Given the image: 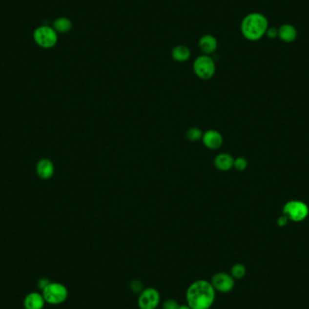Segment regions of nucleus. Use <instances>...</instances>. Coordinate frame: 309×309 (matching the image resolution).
I'll list each match as a JSON object with an SVG mask.
<instances>
[{"label": "nucleus", "instance_id": "obj_1", "mask_svg": "<svg viewBox=\"0 0 309 309\" xmlns=\"http://www.w3.org/2000/svg\"><path fill=\"white\" fill-rule=\"evenodd\" d=\"M216 298L211 281L198 279L191 283L185 293L186 305L192 309H210Z\"/></svg>", "mask_w": 309, "mask_h": 309}, {"label": "nucleus", "instance_id": "obj_2", "mask_svg": "<svg viewBox=\"0 0 309 309\" xmlns=\"http://www.w3.org/2000/svg\"><path fill=\"white\" fill-rule=\"evenodd\" d=\"M268 23L263 15L259 13L249 14L242 23V33L245 38L250 41L261 39L267 33Z\"/></svg>", "mask_w": 309, "mask_h": 309}, {"label": "nucleus", "instance_id": "obj_3", "mask_svg": "<svg viewBox=\"0 0 309 309\" xmlns=\"http://www.w3.org/2000/svg\"><path fill=\"white\" fill-rule=\"evenodd\" d=\"M44 300L50 305H61L66 301L69 291L66 286L60 282H50L42 290Z\"/></svg>", "mask_w": 309, "mask_h": 309}, {"label": "nucleus", "instance_id": "obj_4", "mask_svg": "<svg viewBox=\"0 0 309 309\" xmlns=\"http://www.w3.org/2000/svg\"><path fill=\"white\" fill-rule=\"evenodd\" d=\"M34 40L42 48H52L58 42L57 32L51 26L42 25L34 32Z\"/></svg>", "mask_w": 309, "mask_h": 309}, {"label": "nucleus", "instance_id": "obj_5", "mask_svg": "<svg viewBox=\"0 0 309 309\" xmlns=\"http://www.w3.org/2000/svg\"><path fill=\"white\" fill-rule=\"evenodd\" d=\"M215 63L210 56L201 55L194 62V72L195 75L202 80H210L215 73Z\"/></svg>", "mask_w": 309, "mask_h": 309}, {"label": "nucleus", "instance_id": "obj_6", "mask_svg": "<svg viewBox=\"0 0 309 309\" xmlns=\"http://www.w3.org/2000/svg\"><path fill=\"white\" fill-rule=\"evenodd\" d=\"M161 303L159 291L153 288H145L138 297V307L140 309H157Z\"/></svg>", "mask_w": 309, "mask_h": 309}, {"label": "nucleus", "instance_id": "obj_7", "mask_svg": "<svg viewBox=\"0 0 309 309\" xmlns=\"http://www.w3.org/2000/svg\"><path fill=\"white\" fill-rule=\"evenodd\" d=\"M283 214L293 222H301L309 215V207L301 201H290L283 208Z\"/></svg>", "mask_w": 309, "mask_h": 309}, {"label": "nucleus", "instance_id": "obj_8", "mask_svg": "<svg viewBox=\"0 0 309 309\" xmlns=\"http://www.w3.org/2000/svg\"><path fill=\"white\" fill-rule=\"evenodd\" d=\"M211 283L216 292L229 293L235 287V279L230 273L220 271L212 276Z\"/></svg>", "mask_w": 309, "mask_h": 309}, {"label": "nucleus", "instance_id": "obj_9", "mask_svg": "<svg viewBox=\"0 0 309 309\" xmlns=\"http://www.w3.org/2000/svg\"><path fill=\"white\" fill-rule=\"evenodd\" d=\"M202 141L207 148L212 149V150H216L223 145L224 138H223L222 134L217 130L210 129V130H207L206 132L204 133Z\"/></svg>", "mask_w": 309, "mask_h": 309}, {"label": "nucleus", "instance_id": "obj_10", "mask_svg": "<svg viewBox=\"0 0 309 309\" xmlns=\"http://www.w3.org/2000/svg\"><path fill=\"white\" fill-rule=\"evenodd\" d=\"M45 304L42 294L38 292H31L24 297V309H42Z\"/></svg>", "mask_w": 309, "mask_h": 309}, {"label": "nucleus", "instance_id": "obj_11", "mask_svg": "<svg viewBox=\"0 0 309 309\" xmlns=\"http://www.w3.org/2000/svg\"><path fill=\"white\" fill-rule=\"evenodd\" d=\"M199 48L204 55H211L215 52L218 46V42L216 38L211 35H205L201 37L198 42Z\"/></svg>", "mask_w": 309, "mask_h": 309}, {"label": "nucleus", "instance_id": "obj_12", "mask_svg": "<svg viewBox=\"0 0 309 309\" xmlns=\"http://www.w3.org/2000/svg\"><path fill=\"white\" fill-rule=\"evenodd\" d=\"M213 163H214V166L219 171L226 172V171H229L233 167L234 158H232L229 154L222 153V154H219L218 156L215 157Z\"/></svg>", "mask_w": 309, "mask_h": 309}, {"label": "nucleus", "instance_id": "obj_13", "mask_svg": "<svg viewBox=\"0 0 309 309\" xmlns=\"http://www.w3.org/2000/svg\"><path fill=\"white\" fill-rule=\"evenodd\" d=\"M55 166L48 159H42L37 165V173L42 179H48L54 175Z\"/></svg>", "mask_w": 309, "mask_h": 309}, {"label": "nucleus", "instance_id": "obj_14", "mask_svg": "<svg viewBox=\"0 0 309 309\" xmlns=\"http://www.w3.org/2000/svg\"><path fill=\"white\" fill-rule=\"evenodd\" d=\"M297 32L296 28L291 24H284L279 29V37L286 42H293L297 38Z\"/></svg>", "mask_w": 309, "mask_h": 309}, {"label": "nucleus", "instance_id": "obj_15", "mask_svg": "<svg viewBox=\"0 0 309 309\" xmlns=\"http://www.w3.org/2000/svg\"><path fill=\"white\" fill-rule=\"evenodd\" d=\"M191 52L185 45H177L172 51V57L173 59L178 62H184L187 61L190 58Z\"/></svg>", "mask_w": 309, "mask_h": 309}, {"label": "nucleus", "instance_id": "obj_16", "mask_svg": "<svg viewBox=\"0 0 309 309\" xmlns=\"http://www.w3.org/2000/svg\"><path fill=\"white\" fill-rule=\"evenodd\" d=\"M53 28L55 29L57 33H61V34H65L73 28V23L72 21L67 18H59V19H55L54 24H53Z\"/></svg>", "mask_w": 309, "mask_h": 309}, {"label": "nucleus", "instance_id": "obj_17", "mask_svg": "<svg viewBox=\"0 0 309 309\" xmlns=\"http://www.w3.org/2000/svg\"><path fill=\"white\" fill-rule=\"evenodd\" d=\"M247 268L242 263H236L230 268V274L234 279H242L246 276Z\"/></svg>", "mask_w": 309, "mask_h": 309}, {"label": "nucleus", "instance_id": "obj_18", "mask_svg": "<svg viewBox=\"0 0 309 309\" xmlns=\"http://www.w3.org/2000/svg\"><path fill=\"white\" fill-rule=\"evenodd\" d=\"M203 135H204V132L201 130L200 128L196 127H190L186 131V138L191 142H196L198 140H202Z\"/></svg>", "mask_w": 309, "mask_h": 309}, {"label": "nucleus", "instance_id": "obj_19", "mask_svg": "<svg viewBox=\"0 0 309 309\" xmlns=\"http://www.w3.org/2000/svg\"><path fill=\"white\" fill-rule=\"evenodd\" d=\"M248 166V161L246 158L240 157V158L234 159V165L233 167H235V169L238 171H244Z\"/></svg>", "mask_w": 309, "mask_h": 309}, {"label": "nucleus", "instance_id": "obj_20", "mask_svg": "<svg viewBox=\"0 0 309 309\" xmlns=\"http://www.w3.org/2000/svg\"><path fill=\"white\" fill-rule=\"evenodd\" d=\"M129 288H130V290L132 291L133 293L140 294V292L143 290L145 288H144L143 283H142L141 281L138 280V279H134V280H132V281L130 282V284H129Z\"/></svg>", "mask_w": 309, "mask_h": 309}, {"label": "nucleus", "instance_id": "obj_21", "mask_svg": "<svg viewBox=\"0 0 309 309\" xmlns=\"http://www.w3.org/2000/svg\"><path fill=\"white\" fill-rule=\"evenodd\" d=\"M179 307H180L179 303L173 298L165 299L162 303V309H178Z\"/></svg>", "mask_w": 309, "mask_h": 309}, {"label": "nucleus", "instance_id": "obj_22", "mask_svg": "<svg viewBox=\"0 0 309 309\" xmlns=\"http://www.w3.org/2000/svg\"><path fill=\"white\" fill-rule=\"evenodd\" d=\"M267 35L269 38H276L279 36V30H277L273 27L272 28H268Z\"/></svg>", "mask_w": 309, "mask_h": 309}, {"label": "nucleus", "instance_id": "obj_23", "mask_svg": "<svg viewBox=\"0 0 309 309\" xmlns=\"http://www.w3.org/2000/svg\"><path fill=\"white\" fill-rule=\"evenodd\" d=\"M288 218L283 214L281 217L278 219V225L279 227H284L288 224Z\"/></svg>", "mask_w": 309, "mask_h": 309}, {"label": "nucleus", "instance_id": "obj_24", "mask_svg": "<svg viewBox=\"0 0 309 309\" xmlns=\"http://www.w3.org/2000/svg\"><path fill=\"white\" fill-rule=\"evenodd\" d=\"M49 283H50V281L48 279H42L39 281V288L42 290L46 286L48 285Z\"/></svg>", "mask_w": 309, "mask_h": 309}, {"label": "nucleus", "instance_id": "obj_25", "mask_svg": "<svg viewBox=\"0 0 309 309\" xmlns=\"http://www.w3.org/2000/svg\"><path fill=\"white\" fill-rule=\"evenodd\" d=\"M192 309L188 305H180L179 309Z\"/></svg>", "mask_w": 309, "mask_h": 309}]
</instances>
